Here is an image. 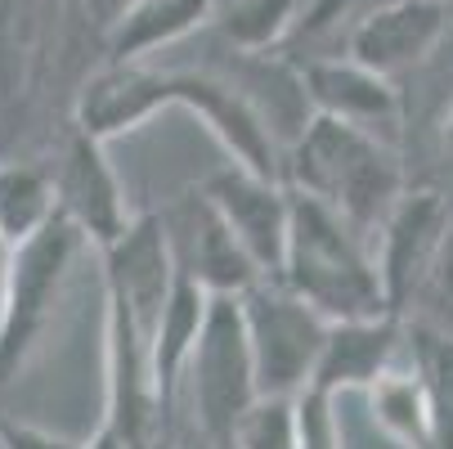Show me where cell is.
Segmentation results:
<instances>
[{
    "instance_id": "obj_8",
    "label": "cell",
    "mask_w": 453,
    "mask_h": 449,
    "mask_svg": "<svg viewBox=\"0 0 453 449\" xmlns=\"http://www.w3.org/2000/svg\"><path fill=\"white\" fill-rule=\"evenodd\" d=\"M99 252H104V297L121 301L126 314L135 319V329L153 346L157 319H162V306H166V292H171V279H175V256H171V243H166L162 212L135 216Z\"/></svg>"
},
{
    "instance_id": "obj_23",
    "label": "cell",
    "mask_w": 453,
    "mask_h": 449,
    "mask_svg": "<svg viewBox=\"0 0 453 449\" xmlns=\"http://www.w3.org/2000/svg\"><path fill=\"white\" fill-rule=\"evenodd\" d=\"M296 449H346L337 396L314 387L296 396Z\"/></svg>"
},
{
    "instance_id": "obj_1",
    "label": "cell",
    "mask_w": 453,
    "mask_h": 449,
    "mask_svg": "<svg viewBox=\"0 0 453 449\" xmlns=\"http://www.w3.org/2000/svg\"><path fill=\"white\" fill-rule=\"evenodd\" d=\"M283 184L333 207L355 234L381 229L400 203V166L368 126L310 112L301 135L283 149Z\"/></svg>"
},
{
    "instance_id": "obj_26",
    "label": "cell",
    "mask_w": 453,
    "mask_h": 449,
    "mask_svg": "<svg viewBox=\"0 0 453 449\" xmlns=\"http://www.w3.org/2000/svg\"><path fill=\"white\" fill-rule=\"evenodd\" d=\"M86 5H90V10L104 19V27H108V23H112V19H117L126 5H135V0H86Z\"/></svg>"
},
{
    "instance_id": "obj_2",
    "label": "cell",
    "mask_w": 453,
    "mask_h": 449,
    "mask_svg": "<svg viewBox=\"0 0 453 449\" xmlns=\"http://www.w3.org/2000/svg\"><path fill=\"white\" fill-rule=\"evenodd\" d=\"M279 279L328 324L391 314L381 297L377 261L364 252V234H355L333 207H323L301 189H288V247Z\"/></svg>"
},
{
    "instance_id": "obj_5",
    "label": "cell",
    "mask_w": 453,
    "mask_h": 449,
    "mask_svg": "<svg viewBox=\"0 0 453 449\" xmlns=\"http://www.w3.org/2000/svg\"><path fill=\"white\" fill-rule=\"evenodd\" d=\"M188 400H193V427H198L211 445L229 449L234 427L242 414L261 400L256 396V373H251V351L242 333V310L238 297L211 292L207 319L198 329V342L188 351Z\"/></svg>"
},
{
    "instance_id": "obj_24",
    "label": "cell",
    "mask_w": 453,
    "mask_h": 449,
    "mask_svg": "<svg viewBox=\"0 0 453 449\" xmlns=\"http://www.w3.org/2000/svg\"><path fill=\"white\" fill-rule=\"evenodd\" d=\"M0 440H5V449H81L77 440H63L54 431H41L14 418H0Z\"/></svg>"
},
{
    "instance_id": "obj_29",
    "label": "cell",
    "mask_w": 453,
    "mask_h": 449,
    "mask_svg": "<svg viewBox=\"0 0 453 449\" xmlns=\"http://www.w3.org/2000/svg\"><path fill=\"white\" fill-rule=\"evenodd\" d=\"M444 140H449V149H453V117H449V126H444Z\"/></svg>"
},
{
    "instance_id": "obj_31",
    "label": "cell",
    "mask_w": 453,
    "mask_h": 449,
    "mask_svg": "<svg viewBox=\"0 0 453 449\" xmlns=\"http://www.w3.org/2000/svg\"><path fill=\"white\" fill-rule=\"evenodd\" d=\"M0 449H5V440H0Z\"/></svg>"
},
{
    "instance_id": "obj_21",
    "label": "cell",
    "mask_w": 453,
    "mask_h": 449,
    "mask_svg": "<svg viewBox=\"0 0 453 449\" xmlns=\"http://www.w3.org/2000/svg\"><path fill=\"white\" fill-rule=\"evenodd\" d=\"M229 449H296V400L261 396L234 427Z\"/></svg>"
},
{
    "instance_id": "obj_20",
    "label": "cell",
    "mask_w": 453,
    "mask_h": 449,
    "mask_svg": "<svg viewBox=\"0 0 453 449\" xmlns=\"http://www.w3.org/2000/svg\"><path fill=\"white\" fill-rule=\"evenodd\" d=\"M54 212V180L45 166L10 162L0 166V238L19 247L27 234H36Z\"/></svg>"
},
{
    "instance_id": "obj_4",
    "label": "cell",
    "mask_w": 453,
    "mask_h": 449,
    "mask_svg": "<svg viewBox=\"0 0 453 449\" xmlns=\"http://www.w3.org/2000/svg\"><path fill=\"white\" fill-rule=\"evenodd\" d=\"M238 310L251 351L256 396L296 400L314 377L323 337H328V319L314 306H305L279 275H261L256 283H247L238 292Z\"/></svg>"
},
{
    "instance_id": "obj_30",
    "label": "cell",
    "mask_w": 453,
    "mask_h": 449,
    "mask_svg": "<svg viewBox=\"0 0 453 449\" xmlns=\"http://www.w3.org/2000/svg\"><path fill=\"white\" fill-rule=\"evenodd\" d=\"M68 5H73V10H81V5H86V0H68Z\"/></svg>"
},
{
    "instance_id": "obj_25",
    "label": "cell",
    "mask_w": 453,
    "mask_h": 449,
    "mask_svg": "<svg viewBox=\"0 0 453 449\" xmlns=\"http://www.w3.org/2000/svg\"><path fill=\"white\" fill-rule=\"evenodd\" d=\"M162 449H220V445H211V440H207L198 427L188 422V427H180V431L171 427V436L162 440Z\"/></svg>"
},
{
    "instance_id": "obj_18",
    "label": "cell",
    "mask_w": 453,
    "mask_h": 449,
    "mask_svg": "<svg viewBox=\"0 0 453 449\" xmlns=\"http://www.w3.org/2000/svg\"><path fill=\"white\" fill-rule=\"evenodd\" d=\"M305 0H220L216 5V27L229 50L247 54H274L288 45L296 14Z\"/></svg>"
},
{
    "instance_id": "obj_17",
    "label": "cell",
    "mask_w": 453,
    "mask_h": 449,
    "mask_svg": "<svg viewBox=\"0 0 453 449\" xmlns=\"http://www.w3.org/2000/svg\"><path fill=\"white\" fill-rule=\"evenodd\" d=\"M216 5L220 0H135L104 32L108 63H135V58H149L153 50L184 41L188 32L211 23Z\"/></svg>"
},
{
    "instance_id": "obj_12",
    "label": "cell",
    "mask_w": 453,
    "mask_h": 449,
    "mask_svg": "<svg viewBox=\"0 0 453 449\" xmlns=\"http://www.w3.org/2000/svg\"><path fill=\"white\" fill-rule=\"evenodd\" d=\"M449 229V203L440 194H409L391 207V216L381 221V261H377V279H381V297L391 314H404L431 256L440 247Z\"/></svg>"
},
{
    "instance_id": "obj_27",
    "label": "cell",
    "mask_w": 453,
    "mask_h": 449,
    "mask_svg": "<svg viewBox=\"0 0 453 449\" xmlns=\"http://www.w3.org/2000/svg\"><path fill=\"white\" fill-rule=\"evenodd\" d=\"M81 449H126V440H121V436H117L108 422H104V427L95 431V440H90V445H81Z\"/></svg>"
},
{
    "instance_id": "obj_9",
    "label": "cell",
    "mask_w": 453,
    "mask_h": 449,
    "mask_svg": "<svg viewBox=\"0 0 453 449\" xmlns=\"http://www.w3.org/2000/svg\"><path fill=\"white\" fill-rule=\"evenodd\" d=\"M54 180V207L77 221V229L95 243L108 247L126 225V198H121V180L104 153V140H95L90 131L73 121V135L63 140L58 162L50 166Z\"/></svg>"
},
{
    "instance_id": "obj_11",
    "label": "cell",
    "mask_w": 453,
    "mask_h": 449,
    "mask_svg": "<svg viewBox=\"0 0 453 449\" xmlns=\"http://www.w3.org/2000/svg\"><path fill=\"white\" fill-rule=\"evenodd\" d=\"M449 32V5L444 0H386L372 14H364L350 27V58L364 68L395 77L409 73L444 41Z\"/></svg>"
},
{
    "instance_id": "obj_14",
    "label": "cell",
    "mask_w": 453,
    "mask_h": 449,
    "mask_svg": "<svg viewBox=\"0 0 453 449\" xmlns=\"http://www.w3.org/2000/svg\"><path fill=\"white\" fill-rule=\"evenodd\" d=\"M400 314H368V319H333L328 337H323L319 364L310 387L314 391H359L391 368L395 351H400Z\"/></svg>"
},
{
    "instance_id": "obj_10",
    "label": "cell",
    "mask_w": 453,
    "mask_h": 449,
    "mask_svg": "<svg viewBox=\"0 0 453 449\" xmlns=\"http://www.w3.org/2000/svg\"><path fill=\"white\" fill-rule=\"evenodd\" d=\"M203 194L216 203V212L234 229V238L247 247L256 270L279 275L283 247H288V184L229 162L203 180Z\"/></svg>"
},
{
    "instance_id": "obj_15",
    "label": "cell",
    "mask_w": 453,
    "mask_h": 449,
    "mask_svg": "<svg viewBox=\"0 0 453 449\" xmlns=\"http://www.w3.org/2000/svg\"><path fill=\"white\" fill-rule=\"evenodd\" d=\"M296 68H301V86H305V99L314 112H328V117H342L355 126H377V121H391L400 108L391 77L364 68L350 54L346 58L342 54H310Z\"/></svg>"
},
{
    "instance_id": "obj_28",
    "label": "cell",
    "mask_w": 453,
    "mask_h": 449,
    "mask_svg": "<svg viewBox=\"0 0 453 449\" xmlns=\"http://www.w3.org/2000/svg\"><path fill=\"white\" fill-rule=\"evenodd\" d=\"M5 266H10V243L0 238V288H5Z\"/></svg>"
},
{
    "instance_id": "obj_13",
    "label": "cell",
    "mask_w": 453,
    "mask_h": 449,
    "mask_svg": "<svg viewBox=\"0 0 453 449\" xmlns=\"http://www.w3.org/2000/svg\"><path fill=\"white\" fill-rule=\"evenodd\" d=\"M162 108H171L166 73L149 68L144 58H135V63H108V68H99L81 86L73 121L81 126V131H90L95 140L108 144L112 135L135 131V126H144Z\"/></svg>"
},
{
    "instance_id": "obj_22",
    "label": "cell",
    "mask_w": 453,
    "mask_h": 449,
    "mask_svg": "<svg viewBox=\"0 0 453 449\" xmlns=\"http://www.w3.org/2000/svg\"><path fill=\"white\" fill-rule=\"evenodd\" d=\"M409 306H422V324L453 333V225L444 229V238H440V247H435V256H431V266H426Z\"/></svg>"
},
{
    "instance_id": "obj_7",
    "label": "cell",
    "mask_w": 453,
    "mask_h": 449,
    "mask_svg": "<svg viewBox=\"0 0 453 449\" xmlns=\"http://www.w3.org/2000/svg\"><path fill=\"white\" fill-rule=\"evenodd\" d=\"M162 225H166L175 270H184L193 283H203L207 292L238 297L247 283L261 279V270H256V261L247 256V247L234 238V229L225 225L216 203L203 194V184L184 189V194L162 212Z\"/></svg>"
},
{
    "instance_id": "obj_6",
    "label": "cell",
    "mask_w": 453,
    "mask_h": 449,
    "mask_svg": "<svg viewBox=\"0 0 453 449\" xmlns=\"http://www.w3.org/2000/svg\"><path fill=\"white\" fill-rule=\"evenodd\" d=\"M166 99H171V108H184V112L198 117L211 131V140L229 153V162H238L256 175L283 180L279 140L270 135L261 112L247 104V95L229 77H220L216 68H171L166 73Z\"/></svg>"
},
{
    "instance_id": "obj_19",
    "label": "cell",
    "mask_w": 453,
    "mask_h": 449,
    "mask_svg": "<svg viewBox=\"0 0 453 449\" xmlns=\"http://www.w3.org/2000/svg\"><path fill=\"white\" fill-rule=\"evenodd\" d=\"M372 418L377 427L400 440L404 449H426L431 445V431H435V418H431V400H426V387H422V377L418 368L413 373H395V368H386L372 387Z\"/></svg>"
},
{
    "instance_id": "obj_3",
    "label": "cell",
    "mask_w": 453,
    "mask_h": 449,
    "mask_svg": "<svg viewBox=\"0 0 453 449\" xmlns=\"http://www.w3.org/2000/svg\"><path fill=\"white\" fill-rule=\"evenodd\" d=\"M86 247L90 238L58 207L36 234L10 247L5 288H0V387L14 382L27 368V360L41 351L45 333L54 329L58 301L68 292L73 266Z\"/></svg>"
},
{
    "instance_id": "obj_16",
    "label": "cell",
    "mask_w": 453,
    "mask_h": 449,
    "mask_svg": "<svg viewBox=\"0 0 453 449\" xmlns=\"http://www.w3.org/2000/svg\"><path fill=\"white\" fill-rule=\"evenodd\" d=\"M207 301H211V292L203 283H193L184 270H175L157 333H153V387H157V409H162L166 427H175V396L184 382L188 351L198 342V329L207 319Z\"/></svg>"
}]
</instances>
